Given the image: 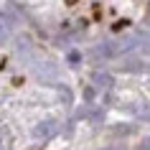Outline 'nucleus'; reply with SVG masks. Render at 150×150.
Segmentation results:
<instances>
[{"instance_id": "1", "label": "nucleus", "mask_w": 150, "mask_h": 150, "mask_svg": "<svg viewBox=\"0 0 150 150\" xmlns=\"http://www.w3.org/2000/svg\"><path fill=\"white\" fill-rule=\"evenodd\" d=\"M56 130H59V125L48 120V122H38V125L33 127V135H36L38 140H41V137H43V140H48L51 135H56Z\"/></svg>"}, {"instance_id": "3", "label": "nucleus", "mask_w": 150, "mask_h": 150, "mask_svg": "<svg viewBox=\"0 0 150 150\" xmlns=\"http://www.w3.org/2000/svg\"><path fill=\"white\" fill-rule=\"evenodd\" d=\"M8 38V25H5V21H3V16H0V43Z\"/></svg>"}, {"instance_id": "6", "label": "nucleus", "mask_w": 150, "mask_h": 150, "mask_svg": "<svg viewBox=\"0 0 150 150\" xmlns=\"http://www.w3.org/2000/svg\"><path fill=\"white\" fill-rule=\"evenodd\" d=\"M137 150H150V145H140V148H137Z\"/></svg>"}, {"instance_id": "4", "label": "nucleus", "mask_w": 150, "mask_h": 150, "mask_svg": "<svg viewBox=\"0 0 150 150\" xmlns=\"http://www.w3.org/2000/svg\"><path fill=\"white\" fill-rule=\"evenodd\" d=\"M0 150H10V142H8V137H0Z\"/></svg>"}, {"instance_id": "2", "label": "nucleus", "mask_w": 150, "mask_h": 150, "mask_svg": "<svg viewBox=\"0 0 150 150\" xmlns=\"http://www.w3.org/2000/svg\"><path fill=\"white\" fill-rule=\"evenodd\" d=\"M94 81H99V87H104V89L112 87V76L110 74H94Z\"/></svg>"}, {"instance_id": "5", "label": "nucleus", "mask_w": 150, "mask_h": 150, "mask_svg": "<svg viewBox=\"0 0 150 150\" xmlns=\"http://www.w3.org/2000/svg\"><path fill=\"white\" fill-rule=\"evenodd\" d=\"M104 150H125V148H120V145H110V148H104Z\"/></svg>"}]
</instances>
